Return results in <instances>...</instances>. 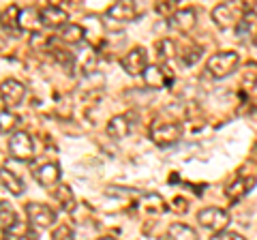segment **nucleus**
<instances>
[{"label": "nucleus", "instance_id": "6", "mask_svg": "<svg viewBox=\"0 0 257 240\" xmlns=\"http://www.w3.org/2000/svg\"><path fill=\"white\" fill-rule=\"evenodd\" d=\"M120 65L126 71L128 75H144V71L148 69V52L146 47H133L128 50L122 58H120Z\"/></svg>", "mask_w": 257, "mask_h": 240}, {"label": "nucleus", "instance_id": "15", "mask_svg": "<svg viewBox=\"0 0 257 240\" xmlns=\"http://www.w3.org/2000/svg\"><path fill=\"white\" fill-rule=\"evenodd\" d=\"M255 180H257V176H251V178H246L244 174H238V178L231 182V185H227V197L236 202V199H240L242 195H246L248 191L255 187Z\"/></svg>", "mask_w": 257, "mask_h": 240}, {"label": "nucleus", "instance_id": "3", "mask_svg": "<svg viewBox=\"0 0 257 240\" xmlns=\"http://www.w3.org/2000/svg\"><path fill=\"white\" fill-rule=\"evenodd\" d=\"M150 140L157 144V146H172L182 138V125L180 123H161L155 120L150 125Z\"/></svg>", "mask_w": 257, "mask_h": 240}, {"label": "nucleus", "instance_id": "14", "mask_svg": "<svg viewBox=\"0 0 257 240\" xmlns=\"http://www.w3.org/2000/svg\"><path fill=\"white\" fill-rule=\"evenodd\" d=\"M131 116H126V114H118L114 116L107 123V135L111 140H124L128 133H131Z\"/></svg>", "mask_w": 257, "mask_h": 240}, {"label": "nucleus", "instance_id": "2", "mask_svg": "<svg viewBox=\"0 0 257 240\" xmlns=\"http://www.w3.org/2000/svg\"><path fill=\"white\" fill-rule=\"evenodd\" d=\"M212 20L219 28H231L244 20V3H221L214 7Z\"/></svg>", "mask_w": 257, "mask_h": 240}, {"label": "nucleus", "instance_id": "22", "mask_svg": "<svg viewBox=\"0 0 257 240\" xmlns=\"http://www.w3.org/2000/svg\"><path fill=\"white\" fill-rule=\"evenodd\" d=\"M54 197L58 199V204H60L62 210L71 212V210H73V208H75V195H73V191H71L67 185L56 187V191H54Z\"/></svg>", "mask_w": 257, "mask_h": 240}, {"label": "nucleus", "instance_id": "4", "mask_svg": "<svg viewBox=\"0 0 257 240\" xmlns=\"http://www.w3.org/2000/svg\"><path fill=\"white\" fill-rule=\"evenodd\" d=\"M26 217H28V223L35 229H47L56 223L54 208H50L47 204H39V202L26 204Z\"/></svg>", "mask_w": 257, "mask_h": 240}, {"label": "nucleus", "instance_id": "18", "mask_svg": "<svg viewBox=\"0 0 257 240\" xmlns=\"http://www.w3.org/2000/svg\"><path fill=\"white\" fill-rule=\"evenodd\" d=\"M0 182L5 185V189H9L11 195H22L26 191L24 180L13 170H9V167H0Z\"/></svg>", "mask_w": 257, "mask_h": 240}, {"label": "nucleus", "instance_id": "26", "mask_svg": "<svg viewBox=\"0 0 257 240\" xmlns=\"http://www.w3.org/2000/svg\"><path fill=\"white\" fill-rule=\"evenodd\" d=\"M210 240H246L244 236L236 234V231H229V229H223V231H214L210 236Z\"/></svg>", "mask_w": 257, "mask_h": 240}, {"label": "nucleus", "instance_id": "19", "mask_svg": "<svg viewBox=\"0 0 257 240\" xmlns=\"http://www.w3.org/2000/svg\"><path fill=\"white\" fill-rule=\"evenodd\" d=\"M165 240H199V236L187 223H172L165 234Z\"/></svg>", "mask_w": 257, "mask_h": 240}, {"label": "nucleus", "instance_id": "30", "mask_svg": "<svg viewBox=\"0 0 257 240\" xmlns=\"http://www.w3.org/2000/svg\"><path fill=\"white\" fill-rule=\"evenodd\" d=\"M0 15H3V13H0Z\"/></svg>", "mask_w": 257, "mask_h": 240}, {"label": "nucleus", "instance_id": "13", "mask_svg": "<svg viewBox=\"0 0 257 240\" xmlns=\"http://www.w3.org/2000/svg\"><path fill=\"white\" fill-rule=\"evenodd\" d=\"M138 15H140L138 5H135V3H126V0L111 5L107 9V18L114 20V22H133Z\"/></svg>", "mask_w": 257, "mask_h": 240}, {"label": "nucleus", "instance_id": "25", "mask_svg": "<svg viewBox=\"0 0 257 240\" xmlns=\"http://www.w3.org/2000/svg\"><path fill=\"white\" fill-rule=\"evenodd\" d=\"M52 240H73V227L67 225V223H60L52 231Z\"/></svg>", "mask_w": 257, "mask_h": 240}, {"label": "nucleus", "instance_id": "7", "mask_svg": "<svg viewBox=\"0 0 257 240\" xmlns=\"http://www.w3.org/2000/svg\"><path fill=\"white\" fill-rule=\"evenodd\" d=\"M197 223L206 229H214V231H223L225 225L229 223V214L223 210V208H216V206H208L202 208L197 212Z\"/></svg>", "mask_w": 257, "mask_h": 240}, {"label": "nucleus", "instance_id": "11", "mask_svg": "<svg viewBox=\"0 0 257 240\" xmlns=\"http://www.w3.org/2000/svg\"><path fill=\"white\" fill-rule=\"evenodd\" d=\"M172 73L163 65H148V69L144 71V82L148 88H163L167 84H172Z\"/></svg>", "mask_w": 257, "mask_h": 240}, {"label": "nucleus", "instance_id": "17", "mask_svg": "<svg viewBox=\"0 0 257 240\" xmlns=\"http://www.w3.org/2000/svg\"><path fill=\"white\" fill-rule=\"evenodd\" d=\"M20 28L26 30V33H39L43 28L41 11H37L35 7H28V9L20 11Z\"/></svg>", "mask_w": 257, "mask_h": 240}, {"label": "nucleus", "instance_id": "20", "mask_svg": "<svg viewBox=\"0 0 257 240\" xmlns=\"http://www.w3.org/2000/svg\"><path fill=\"white\" fill-rule=\"evenodd\" d=\"M84 37H86V30L79 24H67L64 28H60V41L69 45H79L84 41Z\"/></svg>", "mask_w": 257, "mask_h": 240}, {"label": "nucleus", "instance_id": "23", "mask_svg": "<svg viewBox=\"0 0 257 240\" xmlns=\"http://www.w3.org/2000/svg\"><path fill=\"white\" fill-rule=\"evenodd\" d=\"M142 206H144V210H148V212L165 210V202H163V197H161L159 193H148L146 197H142Z\"/></svg>", "mask_w": 257, "mask_h": 240}, {"label": "nucleus", "instance_id": "5", "mask_svg": "<svg viewBox=\"0 0 257 240\" xmlns=\"http://www.w3.org/2000/svg\"><path fill=\"white\" fill-rule=\"evenodd\" d=\"M9 153L18 161H30L35 155V142L26 131H15L9 140Z\"/></svg>", "mask_w": 257, "mask_h": 240}, {"label": "nucleus", "instance_id": "29", "mask_svg": "<svg viewBox=\"0 0 257 240\" xmlns=\"http://www.w3.org/2000/svg\"><path fill=\"white\" fill-rule=\"evenodd\" d=\"M3 240H13V238H11V236H7V238H3Z\"/></svg>", "mask_w": 257, "mask_h": 240}, {"label": "nucleus", "instance_id": "28", "mask_svg": "<svg viewBox=\"0 0 257 240\" xmlns=\"http://www.w3.org/2000/svg\"><path fill=\"white\" fill-rule=\"evenodd\" d=\"M99 240H116V238H111V236H103V238H99Z\"/></svg>", "mask_w": 257, "mask_h": 240}, {"label": "nucleus", "instance_id": "9", "mask_svg": "<svg viewBox=\"0 0 257 240\" xmlns=\"http://www.w3.org/2000/svg\"><path fill=\"white\" fill-rule=\"evenodd\" d=\"M197 24V13L195 9H180L170 15V28L178 30V33H191Z\"/></svg>", "mask_w": 257, "mask_h": 240}, {"label": "nucleus", "instance_id": "16", "mask_svg": "<svg viewBox=\"0 0 257 240\" xmlns=\"http://www.w3.org/2000/svg\"><path fill=\"white\" fill-rule=\"evenodd\" d=\"M18 225H20V221H18V212H15V208L9 202L0 199V229L7 231V234H13Z\"/></svg>", "mask_w": 257, "mask_h": 240}, {"label": "nucleus", "instance_id": "21", "mask_svg": "<svg viewBox=\"0 0 257 240\" xmlns=\"http://www.w3.org/2000/svg\"><path fill=\"white\" fill-rule=\"evenodd\" d=\"M0 24H3L5 33H15L20 28V9L18 5H11L9 9H5L0 15Z\"/></svg>", "mask_w": 257, "mask_h": 240}, {"label": "nucleus", "instance_id": "1", "mask_svg": "<svg viewBox=\"0 0 257 240\" xmlns=\"http://www.w3.org/2000/svg\"><path fill=\"white\" fill-rule=\"evenodd\" d=\"M238 62H240V56L236 52H219L208 58L206 71H208V75H212L214 79H223L229 73H234Z\"/></svg>", "mask_w": 257, "mask_h": 240}, {"label": "nucleus", "instance_id": "8", "mask_svg": "<svg viewBox=\"0 0 257 240\" xmlns=\"http://www.w3.org/2000/svg\"><path fill=\"white\" fill-rule=\"evenodd\" d=\"M24 97H26V88H24V84L18 82V79L9 77V79H5V82L0 84V99H3L7 109L18 107L20 103L24 101Z\"/></svg>", "mask_w": 257, "mask_h": 240}, {"label": "nucleus", "instance_id": "10", "mask_svg": "<svg viewBox=\"0 0 257 240\" xmlns=\"http://www.w3.org/2000/svg\"><path fill=\"white\" fill-rule=\"evenodd\" d=\"M69 15L60 5H47L41 9V24L47 28H64L67 26Z\"/></svg>", "mask_w": 257, "mask_h": 240}, {"label": "nucleus", "instance_id": "24", "mask_svg": "<svg viewBox=\"0 0 257 240\" xmlns=\"http://www.w3.org/2000/svg\"><path fill=\"white\" fill-rule=\"evenodd\" d=\"M18 123H20V118L15 116L13 111H9V109H3V111H0V133L13 131L15 127H18Z\"/></svg>", "mask_w": 257, "mask_h": 240}, {"label": "nucleus", "instance_id": "12", "mask_svg": "<svg viewBox=\"0 0 257 240\" xmlns=\"http://www.w3.org/2000/svg\"><path fill=\"white\" fill-rule=\"evenodd\" d=\"M60 174H62V170H60L58 163H43L41 167L35 170V178L41 187L50 189V187H56L60 182Z\"/></svg>", "mask_w": 257, "mask_h": 240}, {"label": "nucleus", "instance_id": "27", "mask_svg": "<svg viewBox=\"0 0 257 240\" xmlns=\"http://www.w3.org/2000/svg\"><path fill=\"white\" fill-rule=\"evenodd\" d=\"M174 7H176V3H167V5H157V9H159L161 13H167L170 9H174Z\"/></svg>", "mask_w": 257, "mask_h": 240}]
</instances>
